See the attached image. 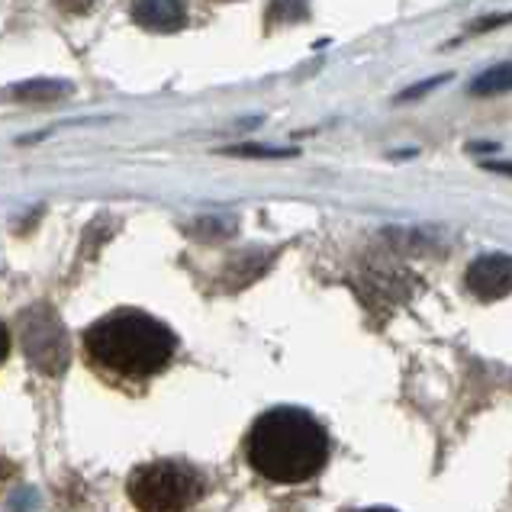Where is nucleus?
Masks as SVG:
<instances>
[{
  "mask_svg": "<svg viewBox=\"0 0 512 512\" xmlns=\"http://www.w3.org/2000/svg\"><path fill=\"white\" fill-rule=\"evenodd\" d=\"M10 351H13V332L7 329L4 319H0V368H4V364H7Z\"/></svg>",
  "mask_w": 512,
  "mask_h": 512,
  "instance_id": "nucleus-7",
  "label": "nucleus"
},
{
  "mask_svg": "<svg viewBox=\"0 0 512 512\" xmlns=\"http://www.w3.org/2000/svg\"><path fill=\"white\" fill-rule=\"evenodd\" d=\"M448 81V75H438V78H432V81H419V84H413V87H406V91L397 97V100H416V97H422V94H432L435 87H442Z\"/></svg>",
  "mask_w": 512,
  "mask_h": 512,
  "instance_id": "nucleus-6",
  "label": "nucleus"
},
{
  "mask_svg": "<svg viewBox=\"0 0 512 512\" xmlns=\"http://www.w3.org/2000/svg\"><path fill=\"white\" fill-rule=\"evenodd\" d=\"M506 91H512V62L493 65L480 78L471 81L474 97H496V94H506Z\"/></svg>",
  "mask_w": 512,
  "mask_h": 512,
  "instance_id": "nucleus-5",
  "label": "nucleus"
},
{
  "mask_svg": "<svg viewBox=\"0 0 512 512\" xmlns=\"http://www.w3.org/2000/svg\"><path fill=\"white\" fill-rule=\"evenodd\" d=\"M364 512H393V509H364Z\"/></svg>",
  "mask_w": 512,
  "mask_h": 512,
  "instance_id": "nucleus-10",
  "label": "nucleus"
},
{
  "mask_svg": "<svg viewBox=\"0 0 512 512\" xmlns=\"http://www.w3.org/2000/svg\"><path fill=\"white\" fill-rule=\"evenodd\" d=\"M487 171H500V174H512V162H484Z\"/></svg>",
  "mask_w": 512,
  "mask_h": 512,
  "instance_id": "nucleus-9",
  "label": "nucleus"
},
{
  "mask_svg": "<svg viewBox=\"0 0 512 512\" xmlns=\"http://www.w3.org/2000/svg\"><path fill=\"white\" fill-rule=\"evenodd\" d=\"M207 493V477L190 461L155 458L126 477V500L136 512H190Z\"/></svg>",
  "mask_w": 512,
  "mask_h": 512,
  "instance_id": "nucleus-3",
  "label": "nucleus"
},
{
  "mask_svg": "<svg viewBox=\"0 0 512 512\" xmlns=\"http://www.w3.org/2000/svg\"><path fill=\"white\" fill-rule=\"evenodd\" d=\"M13 477H17V464H13L7 455H0V490H4Z\"/></svg>",
  "mask_w": 512,
  "mask_h": 512,
  "instance_id": "nucleus-8",
  "label": "nucleus"
},
{
  "mask_svg": "<svg viewBox=\"0 0 512 512\" xmlns=\"http://www.w3.org/2000/svg\"><path fill=\"white\" fill-rule=\"evenodd\" d=\"M464 281L477 300H503L512 290V261L506 255H480L477 261H471Z\"/></svg>",
  "mask_w": 512,
  "mask_h": 512,
  "instance_id": "nucleus-4",
  "label": "nucleus"
},
{
  "mask_svg": "<svg viewBox=\"0 0 512 512\" xmlns=\"http://www.w3.org/2000/svg\"><path fill=\"white\" fill-rule=\"evenodd\" d=\"M174 355H178V335L162 319L136 306L110 310L81 329L84 368L113 390H145L171 368Z\"/></svg>",
  "mask_w": 512,
  "mask_h": 512,
  "instance_id": "nucleus-1",
  "label": "nucleus"
},
{
  "mask_svg": "<svg viewBox=\"0 0 512 512\" xmlns=\"http://www.w3.org/2000/svg\"><path fill=\"white\" fill-rule=\"evenodd\" d=\"M245 458L271 484H303L326 467L329 435L306 409L277 406L252 422Z\"/></svg>",
  "mask_w": 512,
  "mask_h": 512,
  "instance_id": "nucleus-2",
  "label": "nucleus"
}]
</instances>
